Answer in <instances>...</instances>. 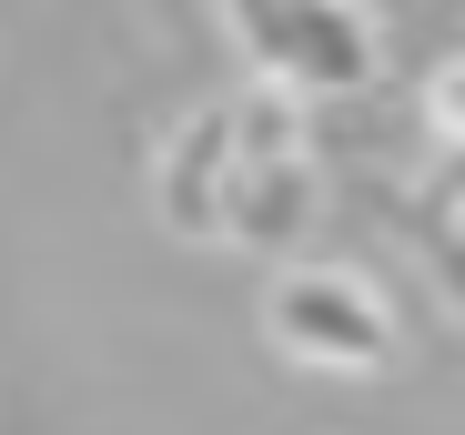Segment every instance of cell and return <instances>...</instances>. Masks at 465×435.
<instances>
[{
  "label": "cell",
  "instance_id": "6da1fadb",
  "mask_svg": "<svg viewBox=\"0 0 465 435\" xmlns=\"http://www.w3.org/2000/svg\"><path fill=\"white\" fill-rule=\"evenodd\" d=\"M243 51L273 71L283 92H354L374 82V31L354 0H232Z\"/></svg>",
  "mask_w": 465,
  "mask_h": 435
},
{
  "label": "cell",
  "instance_id": "7a4b0ae2",
  "mask_svg": "<svg viewBox=\"0 0 465 435\" xmlns=\"http://www.w3.org/2000/svg\"><path fill=\"white\" fill-rule=\"evenodd\" d=\"M263 324L293 365H324V375H374L395 354V324L354 273H283L263 294Z\"/></svg>",
  "mask_w": 465,
  "mask_h": 435
},
{
  "label": "cell",
  "instance_id": "3957f363",
  "mask_svg": "<svg viewBox=\"0 0 465 435\" xmlns=\"http://www.w3.org/2000/svg\"><path fill=\"white\" fill-rule=\"evenodd\" d=\"M232 173H243V112L213 102V112H193L173 132V153H163V223L173 233H223Z\"/></svg>",
  "mask_w": 465,
  "mask_h": 435
},
{
  "label": "cell",
  "instance_id": "277c9868",
  "mask_svg": "<svg viewBox=\"0 0 465 435\" xmlns=\"http://www.w3.org/2000/svg\"><path fill=\"white\" fill-rule=\"evenodd\" d=\"M435 112H445V132H465V61L435 71Z\"/></svg>",
  "mask_w": 465,
  "mask_h": 435
}]
</instances>
